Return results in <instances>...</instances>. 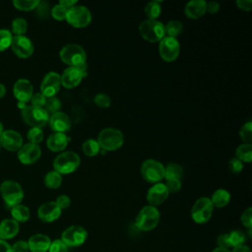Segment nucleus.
Wrapping results in <instances>:
<instances>
[{
	"label": "nucleus",
	"mask_w": 252,
	"mask_h": 252,
	"mask_svg": "<svg viewBox=\"0 0 252 252\" xmlns=\"http://www.w3.org/2000/svg\"><path fill=\"white\" fill-rule=\"evenodd\" d=\"M159 218L160 215L158 210L154 206L148 205L143 207L138 213L135 220V225L142 231H150L158 224Z\"/></svg>",
	"instance_id": "f257e3e1"
},
{
	"label": "nucleus",
	"mask_w": 252,
	"mask_h": 252,
	"mask_svg": "<svg viewBox=\"0 0 252 252\" xmlns=\"http://www.w3.org/2000/svg\"><path fill=\"white\" fill-rule=\"evenodd\" d=\"M141 36L150 42L160 41L165 35L164 26L158 20H145L139 26Z\"/></svg>",
	"instance_id": "f03ea898"
},
{
	"label": "nucleus",
	"mask_w": 252,
	"mask_h": 252,
	"mask_svg": "<svg viewBox=\"0 0 252 252\" xmlns=\"http://www.w3.org/2000/svg\"><path fill=\"white\" fill-rule=\"evenodd\" d=\"M96 141L102 150L115 151L123 145L124 137L122 132L118 129L105 128L100 131Z\"/></svg>",
	"instance_id": "7ed1b4c3"
},
{
	"label": "nucleus",
	"mask_w": 252,
	"mask_h": 252,
	"mask_svg": "<svg viewBox=\"0 0 252 252\" xmlns=\"http://www.w3.org/2000/svg\"><path fill=\"white\" fill-rule=\"evenodd\" d=\"M80 162V158L75 152L67 151L61 153L55 158L53 167L54 170L60 174H69L79 167Z\"/></svg>",
	"instance_id": "20e7f679"
},
{
	"label": "nucleus",
	"mask_w": 252,
	"mask_h": 252,
	"mask_svg": "<svg viewBox=\"0 0 252 252\" xmlns=\"http://www.w3.org/2000/svg\"><path fill=\"white\" fill-rule=\"evenodd\" d=\"M60 59L69 67H80L86 63L87 55L82 46L78 44H67L59 53Z\"/></svg>",
	"instance_id": "39448f33"
},
{
	"label": "nucleus",
	"mask_w": 252,
	"mask_h": 252,
	"mask_svg": "<svg viewBox=\"0 0 252 252\" xmlns=\"http://www.w3.org/2000/svg\"><path fill=\"white\" fill-rule=\"evenodd\" d=\"M0 192L5 204L10 208L21 204L24 199V191L21 185L13 180H6L2 182Z\"/></svg>",
	"instance_id": "423d86ee"
},
{
	"label": "nucleus",
	"mask_w": 252,
	"mask_h": 252,
	"mask_svg": "<svg viewBox=\"0 0 252 252\" xmlns=\"http://www.w3.org/2000/svg\"><path fill=\"white\" fill-rule=\"evenodd\" d=\"M214 211V206L210 198L201 197L193 205L191 209V217L196 223H205L207 222Z\"/></svg>",
	"instance_id": "0eeeda50"
},
{
	"label": "nucleus",
	"mask_w": 252,
	"mask_h": 252,
	"mask_svg": "<svg viewBox=\"0 0 252 252\" xmlns=\"http://www.w3.org/2000/svg\"><path fill=\"white\" fill-rule=\"evenodd\" d=\"M22 117L27 124L37 128L45 126L49 120V114L44 108H38L32 105H27L22 110Z\"/></svg>",
	"instance_id": "6e6552de"
},
{
	"label": "nucleus",
	"mask_w": 252,
	"mask_h": 252,
	"mask_svg": "<svg viewBox=\"0 0 252 252\" xmlns=\"http://www.w3.org/2000/svg\"><path fill=\"white\" fill-rule=\"evenodd\" d=\"M141 174L143 178L151 183H158L164 178V166L156 159H147L141 165Z\"/></svg>",
	"instance_id": "1a4fd4ad"
},
{
	"label": "nucleus",
	"mask_w": 252,
	"mask_h": 252,
	"mask_svg": "<svg viewBox=\"0 0 252 252\" xmlns=\"http://www.w3.org/2000/svg\"><path fill=\"white\" fill-rule=\"evenodd\" d=\"M65 20L75 28H85L91 23L92 14L85 6H74L68 10Z\"/></svg>",
	"instance_id": "9d476101"
},
{
	"label": "nucleus",
	"mask_w": 252,
	"mask_h": 252,
	"mask_svg": "<svg viewBox=\"0 0 252 252\" xmlns=\"http://www.w3.org/2000/svg\"><path fill=\"white\" fill-rule=\"evenodd\" d=\"M88 237L87 230L81 225H71L61 234V240L67 247H77L85 243Z\"/></svg>",
	"instance_id": "9b49d317"
},
{
	"label": "nucleus",
	"mask_w": 252,
	"mask_h": 252,
	"mask_svg": "<svg viewBox=\"0 0 252 252\" xmlns=\"http://www.w3.org/2000/svg\"><path fill=\"white\" fill-rule=\"evenodd\" d=\"M159 55L160 57L167 62L174 61L180 51V45L176 38L170 37V36H164L159 41V47H158Z\"/></svg>",
	"instance_id": "f8f14e48"
},
{
	"label": "nucleus",
	"mask_w": 252,
	"mask_h": 252,
	"mask_svg": "<svg viewBox=\"0 0 252 252\" xmlns=\"http://www.w3.org/2000/svg\"><path fill=\"white\" fill-rule=\"evenodd\" d=\"M10 47L20 58H29L33 53V45L26 35H15L12 38Z\"/></svg>",
	"instance_id": "ddd939ff"
},
{
	"label": "nucleus",
	"mask_w": 252,
	"mask_h": 252,
	"mask_svg": "<svg viewBox=\"0 0 252 252\" xmlns=\"http://www.w3.org/2000/svg\"><path fill=\"white\" fill-rule=\"evenodd\" d=\"M60 87V75L55 72H49L44 76L40 84V93L47 98L52 97L55 96V94L58 93Z\"/></svg>",
	"instance_id": "4468645a"
},
{
	"label": "nucleus",
	"mask_w": 252,
	"mask_h": 252,
	"mask_svg": "<svg viewBox=\"0 0 252 252\" xmlns=\"http://www.w3.org/2000/svg\"><path fill=\"white\" fill-rule=\"evenodd\" d=\"M41 150L38 145L28 143L21 147L18 151V158L24 164H32L39 159Z\"/></svg>",
	"instance_id": "2eb2a0df"
},
{
	"label": "nucleus",
	"mask_w": 252,
	"mask_h": 252,
	"mask_svg": "<svg viewBox=\"0 0 252 252\" xmlns=\"http://www.w3.org/2000/svg\"><path fill=\"white\" fill-rule=\"evenodd\" d=\"M0 145L7 151L16 152L23 146V138L21 134L15 130H4L0 135Z\"/></svg>",
	"instance_id": "dca6fc26"
},
{
	"label": "nucleus",
	"mask_w": 252,
	"mask_h": 252,
	"mask_svg": "<svg viewBox=\"0 0 252 252\" xmlns=\"http://www.w3.org/2000/svg\"><path fill=\"white\" fill-rule=\"evenodd\" d=\"M168 190L163 183H156L147 193V201L151 206L157 207L162 204L168 197Z\"/></svg>",
	"instance_id": "f3484780"
},
{
	"label": "nucleus",
	"mask_w": 252,
	"mask_h": 252,
	"mask_svg": "<svg viewBox=\"0 0 252 252\" xmlns=\"http://www.w3.org/2000/svg\"><path fill=\"white\" fill-rule=\"evenodd\" d=\"M61 209L53 201L42 204L37 210V217L44 222H52L61 216Z\"/></svg>",
	"instance_id": "a211bd4d"
},
{
	"label": "nucleus",
	"mask_w": 252,
	"mask_h": 252,
	"mask_svg": "<svg viewBox=\"0 0 252 252\" xmlns=\"http://www.w3.org/2000/svg\"><path fill=\"white\" fill-rule=\"evenodd\" d=\"M13 93L18 101L27 102L31 100L33 94L32 85L27 79H19L14 85Z\"/></svg>",
	"instance_id": "6ab92c4d"
},
{
	"label": "nucleus",
	"mask_w": 252,
	"mask_h": 252,
	"mask_svg": "<svg viewBox=\"0 0 252 252\" xmlns=\"http://www.w3.org/2000/svg\"><path fill=\"white\" fill-rule=\"evenodd\" d=\"M83 78L84 75L78 67H68L60 76L61 85L66 89L76 88Z\"/></svg>",
	"instance_id": "aec40b11"
},
{
	"label": "nucleus",
	"mask_w": 252,
	"mask_h": 252,
	"mask_svg": "<svg viewBox=\"0 0 252 252\" xmlns=\"http://www.w3.org/2000/svg\"><path fill=\"white\" fill-rule=\"evenodd\" d=\"M27 242L31 252H48L51 240L45 234L36 233L32 235Z\"/></svg>",
	"instance_id": "412c9836"
},
{
	"label": "nucleus",
	"mask_w": 252,
	"mask_h": 252,
	"mask_svg": "<svg viewBox=\"0 0 252 252\" xmlns=\"http://www.w3.org/2000/svg\"><path fill=\"white\" fill-rule=\"evenodd\" d=\"M48 121H49L50 128L55 132L64 133L65 131L69 130L71 127V120L69 116L62 111H58L51 114Z\"/></svg>",
	"instance_id": "4be33fe9"
},
{
	"label": "nucleus",
	"mask_w": 252,
	"mask_h": 252,
	"mask_svg": "<svg viewBox=\"0 0 252 252\" xmlns=\"http://www.w3.org/2000/svg\"><path fill=\"white\" fill-rule=\"evenodd\" d=\"M20 230L19 223L13 219H5L0 222V239L8 240L14 238Z\"/></svg>",
	"instance_id": "5701e85b"
},
{
	"label": "nucleus",
	"mask_w": 252,
	"mask_h": 252,
	"mask_svg": "<svg viewBox=\"0 0 252 252\" xmlns=\"http://www.w3.org/2000/svg\"><path fill=\"white\" fill-rule=\"evenodd\" d=\"M185 15L191 19L201 18L207 11V2L204 0H193L186 4Z\"/></svg>",
	"instance_id": "b1692460"
},
{
	"label": "nucleus",
	"mask_w": 252,
	"mask_h": 252,
	"mask_svg": "<svg viewBox=\"0 0 252 252\" xmlns=\"http://www.w3.org/2000/svg\"><path fill=\"white\" fill-rule=\"evenodd\" d=\"M46 145L52 152H61L68 145V137L64 133L54 132L48 137Z\"/></svg>",
	"instance_id": "393cba45"
},
{
	"label": "nucleus",
	"mask_w": 252,
	"mask_h": 252,
	"mask_svg": "<svg viewBox=\"0 0 252 252\" xmlns=\"http://www.w3.org/2000/svg\"><path fill=\"white\" fill-rule=\"evenodd\" d=\"M230 201V194L228 191L224 189H218L216 190L211 198V202L214 207L217 208H223L225 207Z\"/></svg>",
	"instance_id": "a878e982"
},
{
	"label": "nucleus",
	"mask_w": 252,
	"mask_h": 252,
	"mask_svg": "<svg viewBox=\"0 0 252 252\" xmlns=\"http://www.w3.org/2000/svg\"><path fill=\"white\" fill-rule=\"evenodd\" d=\"M11 216L14 220L19 222H26L31 217L30 210L27 206L19 204L11 208Z\"/></svg>",
	"instance_id": "bb28decb"
},
{
	"label": "nucleus",
	"mask_w": 252,
	"mask_h": 252,
	"mask_svg": "<svg viewBox=\"0 0 252 252\" xmlns=\"http://www.w3.org/2000/svg\"><path fill=\"white\" fill-rule=\"evenodd\" d=\"M183 175V168L177 163H169L164 167V177L166 180H180Z\"/></svg>",
	"instance_id": "cd10ccee"
},
{
	"label": "nucleus",
	"mask_w": 252,
	"mask_h": 252,
	"mask_svg": "<svg viewBox=\"0 0 252 252\" xmlns=\"http://www.w3.org/2000/svg\"><path fill=\"white\" fill-rule=\"evenodd\" d=\"M236 158L240 161L250 162L252 159V145L243 143L236 149Z\"/></svg>",
	"instance_id": "c85d7f7f"
},
{
	"label": "nucleus",
	"mask_w": 252,
	"mask_h": 252,
	"mask_svg": "<svg viewBox=\"0 0 252 252\" xmlns=\"http://www.w3.org/2000/svg\"><path fill=\"white\" fill-rule=\"evenodd\" d=\"M62 176L57 171H49L44 177V184L50 189H56L61 185Z\"/></svg>",
	"instance_id": "c756f323"
},
{
	"label": "nucleus",
	"mask_w": 252,
	"mask_h": 252,
	"mask_svg": "<svg viewBox=\"0 0 252 252\" xmlns=\"http://www.w3.org/2000/svg\"><path fill=\"white\" fill-rule=\"evenodd\" d=\"M164 30H165V33H167V36L176 38V36L182 32L183 26L181 22L177 20H172L166 24V26L164 27Z\"/></svg>",
	"instance_id": "7c9ffc66"
},
{
	"label": "nucleus",
	"mask_w": 252,
	"mask_h": 252,
	"mask_svg": "<svg viewBox=\"0 0 252 252\" xmlns=\"http://www.w3.org/2000/svg\"><path fill=\"white\" fill-rule=\"evenodd\" d=\"M82 148H83L84 154L88 157H94L95 155L98 154V152L100 150V147H99L97 141L94 140V139L86 140L83 143Z\"/></svg>",
	"instance_id": "2f4dec72"
},
{
	"label": "nucleus",
	"mask_w": 252,
	"mask_h": 252,
	"mask_svg": "<svg viewBox=\"0 0 252 252\" xmlns=\"http://www.w3.org/2000/svg\"><path fill=\"white\" fill-rule=\"evenodd\" d=\"M161 7L159 2L158 1H152L148 3L145 7V14L148 17L149 20H157L158 16L160 15Z\"/></svg>",
	"instance_id": "473e14b6"
},
{
	"label": "nucleus",
	"mask_w": 252,
	"mask_h": 252,
	"mask_svg": "<svg viewBox=\"0 0 252 252\" xmlns=\"http://www.w3.org/2000/svg\"><path fill=\"white\" fill-rule=\"evenodd\" d=\"M12 32L15 35H25L28 30V23L23 18H16L12 21Z\"/></svg>",
	"instance_id": "72a5a7b5"
},
{
	"label": "nucleus",
	"mask_w": 252,
	"mask_h": 252,
	"mask_svg": "<svg viewBox=\"0 0 252 252\" xmlns=\"http://www.w3.org/2000/svg\"><path fill=\"white\" fill-rule=\"evenodd\" d=\"M39 0H14L13 5L16 9L21 11H31L39 5Z\"/></svg>",
	"instance_id": "f704fd0d"
},
{
	"label": "nucleus",
	"mask_w": 252,
	"mask_h": 252,
	"mask_svg": "<svg viewBox=\"0 0 252 252\" xmlns=\"http://www.w3.org/2000/svg\"><path fill=\"white\" fill-rule=\"evenodd\" d=\"M228 238V244L230 248H234L238 245L244 244L245 236L240 230H232L229 233H227Z\"/></svg>",
	"instance_id": "c9c22d12"
},
{
	"label": "nucleus",
	"mask_w": 252,
	"mask_h": 252,
	"mask_svg": "<svg viewBox=\"0 0 252 252\" xmlns=\"http://www.w3.org/2000/svg\"><path fill=\"white\" fill-rule=\"evenodd\" d=\"M27 137H28V140L30 141V143L38 145L43 140V131L41 130V128L32 127L29 130Z\"/></svg>",
	"instance_id": "e433bc0d"
},
{
	"label": "nucleus",
	"mask_w": 252,
	"mask_h": 252,
	"mask_svg": "<svg viewBox=\"0 0 252 252\" xmlns=\"http://www.w3.org/2000/svg\"><path fill=\"white\" fill-rule=\"evenodd\" d=\"M46 112L49 114H53L55 112H58L59 109L61 108V101L59 98H57L56 96H52V97H48L46 99V102H45V105L43 107Z\"/></svg>",
	"instance_id": "4c0bfd02"
},
{
	"label": "nucleus",
	"mask_w": 252,
	"mask_h": 252,
	"mask_svg": "<svg viewBox=\"0 0 252 252\" xmlns=\"http://www.w3.org/2000/svg\"><path fill=\"white\" fill-rule=\"evenodd\" d=\"M12 33L8 30H0V51H4L10 47L12 42Z\"/></svg>",
	"instance_id": "58836bf2"
},
{
	"label": "nucleus",
	"mask_w": 252,
	"mask_h": 252,
	"mask_svg": "<svg viewBox=\"0 0 252 252\" xmlns=\"http://www.w3.org/2000/svg\"><path fill=\"white\" fill-rule=\"evenodd\" d=\"M239 135L243 142H245L246 144H251V141H252V122L251 121L246 122L241 127L239 131Z\"/></svg>",
	"instance_id": "ea45409f"
},
{
	"label": "nucleus",
	"mask_w": 252,
	"mask_h": 252,
	"mask_svg": "<svg viewBox=\"0 0 252 252\" xmlns=\"http://www.w3.org/2000/svg\"><path fill=\"white\" fill-rule=\"evenodd\" d=\"M67 12H68V9H66L65 7H63V6L60 5V4H57V5H55V6L52 8V10H51V15H52V17H53L55 20L62 21V20H65V19H66Z\"/></svg>",
	"instance_id": "a19ab883"
},
{
	"label": "nucleus",
	"mask_w": 252,
	"mask_h": 252,
	"mask_svg": "<svg viewBox=\"0 0 252 252\" xmlns=\"http://www.w3.org/2000/svg\"><path fill=\"white\" fill-rule=\"evenodd\" d=\"M94 101L99 107H108L110 105V103H111L110 97L106 94H103V93L97 94L94 96Z\"/></svg>",
	"instance_id": "79ce46f5"
},
{
	"label": "nucleus",
	"mask_w": 252,
	"mask_h": 252,
	"mask_svg": "<svg viewBox=\"0 0 252 252\" xmlns=\"http://www.w3.org/2000/svg\"><path fill=\"white\" fill-rule=\"evenodd\" d=\"M48 252H68V247L61 239H55L51 241Z\"/></svg>",
	"instance_id": "37998d69"
},
{
	"label": "nucleus",
	"mask_w": 252,
	"mask_h": 252,
	"mask_svg": "<svg viewBox=\"0 0 252 252\" xmlns=\"http://www.w3.org/2000/svg\"><path fill=\"white\" fill-rule=\"evenodd\" d=\"M47 97H45L41 93H36L32 94L31 101H32V106L38 107V108H43L45 105Z\"/></svg>",
	"instance_id": "c03bdc74"
},
{
	"label": "nucleus",
	"mask_w": 252,
	"mask_h": 252,
	"mask_svg": "<svg viewBox=\"0 0 252 252\" xmlns=\"http://www.w3.org/2000/svg\"><path fill=\"white\" fill-rule=\"evenodd\" d=\"M240 220H241V223L247 227L249 230H251V227H252V209L251 208H248L246 209L241 217H240Z\"/></svg>",
	"instance_id": "a18cd8bd"
},
{
	"label": "nucleus",
	"mask_w": 252,
	"mask_h": 252,
	"mask_svg": "<svg viewBox=\"0 0 252 252\" xmlns=\"http://www.w3.org/2000/svg\"><path fill=\"white\" fill-rule=\"evenodd\" d=\"M228 167L229 169L233 172V173H239L242 168H243V165H242V161H240L237 158H233L229 160L228 162Z\"/></svg>",
	"instance_id": "49530a36"
},
{
	"label": "nucleus",
	"mask_w": 252,
	"mask_h": 252,
	"mask_svg": "<svg viewBox=\"0 0 252 252\" xmlns=\"http://www.w3.org/2000/svg\"><path fill=\"white\" fill-rule=\"evenodd\" d=\"M11 246H12L13 252H29L30 251L28 242L25 240H18Z\"/></svg>",
	"instance_id": "de8ad7c7"
},
{
	"label": "nucleus",
	"mask_w": 252,
	"mask_h": 252,
	"mask_svg": "<svg viewBox=\"0 0 252 252\" xmlns=\"http://www.w3.org/2000/svg\"><path fill=\"white\" fill-rule=\"evenodd\" d=\"M55 203L57 204V206H58L61 210H63V209H67V208L70 206L71 200H70V198H69L67 195H60V196L56 199Z\"/></svg>",
	"instance_id": "09e8293b"
},
{
	"label": "nucleus",
	"mask_w": 252,
	"mask_h": 252,
	"mask_svg": "<svg viewBox=\"0 0 252 252\" xmlns=\"http://www.w3.org/2000/svg\"><path fill=\"white\" fill-rule=\"evenodd\" d=\"M168 192H178L181 188V181L180 180H167L165 184Z\"/></svg>",
	"instance_id": "8fccbe9b"
},
{
	"label": "nucleus",
	"mask_w": 252,
	"mask_h": 252,
	"mask_svg": "<svg viewBox=\"0 0 252 252\" xmlns=\"http://www.w3.org/2000/svg\"><path fill=\"white\" fill-rule=\"evenodd\" d=\"M217 243H218V247L220 248H225V249H229V244H228V238H227V233L224 234H220L218 236L217 239Z\"/></svg>",
	"instance_id": "3c124183"
},
{
	"label": "nucleus",
	"mask_w": 252,
	"mask_h": 252,
	"mask_svg": "<svg viewBox=\"0 0 252 252\" xmlns=\"http://www.w3.org/2000/svg\"><path fill=\"white\" fill-rule=\"evenodd\" d=\"M236 5L239 9L244 11H250L252 9V1L251 0H237Z\"/></svg>",
	"instance_id": "603ef678"
},
{
	"label": "nucleus",
	"mask_w": 252,
	"mask_h": 252,
	"mask_svg": "<svg viewBox=\"0 0 252 252\" xmlns=\"http://www.w3.org/2000/svg\"><path fill=\"white\" fill-rule=\"evenodd\" d=\"M220 10V5L218 2L216 1H211L209 3H207V11L211 14H215L217 12H219Z\"/></svg>",
	"instance_id": "864d4df0"
},
{
	"label": "nucleus",
	"mask_w": 252,
	"mask_h": 252,
	"mask_svg": "<svg viewBox=\"0 0 252 252\" xmlns=\"http://www.w3.org/2000/svg\"><path fill=\"white\" fill-rule=\"evenodd\" d=\"M0 252H13L12 246L6 240L0 239Z\"/></svg>",
	"instance_id": "5fc2aeb1"
},
{
	"label": "nucleus",
	"mask_w": 252,
	"mask_h": 252,
	"mask_svg": "<svg viewBox=\"0 0 252 252\" xmlns=\"http://www.w3.org/2000/svg\"><path fill=\"white\" fill-rule=\"evenodd\" d=\"M59 4L69 10L70 8L74 7V6L77 4V1H76V0H61V1L59 2Z\"/></svg>",
	"instance_id": "6e6d98bb"
},
{
	"label": "nucleus",
	"mask_w": 252,
	"mask_h": 252,
	"mask_svg": "<svg viewBox=\"0 0 252 252\" xmlns=\"http://www.w3.org/2000/svg\"><path fill=\"white\" fill-rule=\"evenodd\" d=\"M230 252H251V250L247 245L241 244V245H238V246L232 248V250Z\"/></svg>",
	"instance_id": "4d7b16f0"
},
{
	"label": "nucleus",
	"mask_w": 252,
	"mask_h": 252,
	"mask_svg": "<svg viewBox=\"0 0 252 252\" xmlns=\"http://www.w3.org/2000/svg\"><path fill=\"white\" fill-rule=\"evenodd\" d=\"M5 94H6V88L3 84H0V98L3 97L5 95Z\"/></svg>",
	"instance_id": "13d9d810"
},
{
	"label": "nucleus",
	"mask_w": 252,
	"mask_h": 252,
	"mask_svg": "<svg viewBox=\"0 0 252 252\" xmlns=\"http://www.w3.org/2000/svg\"><path fill=\"white\" fill-rule=\"evenodd\" d=\"M212 252H230V250H229V249H225V248L217 247V248H215Z\"/></svg>",
	"instance_id": "bf43d9fd"
},
{
	"label": "nucleus",
	"mask_w": 252,
	"mask_h": 252,
	"mask_svg": "<svg viewBox=\"0 0 252 252\" xmlns=\"http://www.w3.org/2000/svg\"><path fill=\"white\" fill-rule=\"evenodd\" d=\"M17 105H18V107H19V108H20V109H22V110H23V109H24V108H25V107H26V106H27V104H26V102H23V101H19V102H18V104H17Z\"/></svg>",
	"instance_id": "052dcab7"
},
{
	"label": "nucleus",
	"mask_w": 252,
	"mask_h": 252,
	"mask_svg": "<svg viewBox=\"0 0 252 252\" xmlns=\"http://www.w3.org/2000/svg\"><path fill=\"white\" fill-rule=\"evenodd\" d=\"M4 131V125L2 124V122H0V135L3 133Z\"/></svg>",
	"instance_id": "680f3d73"
},
{
	"label": "nucleus",
	"mask_w": 252,
	"mask_h": 252,
	"mask_svg": "<svg viewBox=\"0 0 252 252\" xmlns=\"http://www.w3.org/2000/svg\"><path fill=\"white\" fill-rule=\"evenodd\" d=\"M0 148H1V145H0Z\"/></svg>",
	"instance_id": "e2e57ef3"
}]
</instances>
